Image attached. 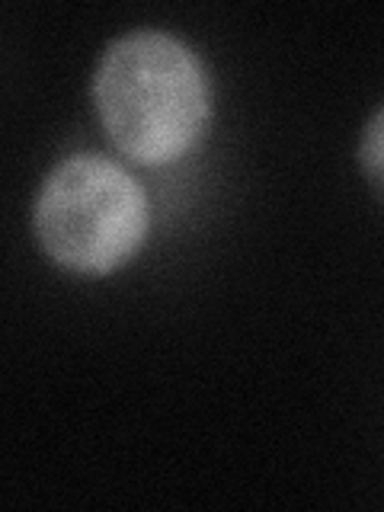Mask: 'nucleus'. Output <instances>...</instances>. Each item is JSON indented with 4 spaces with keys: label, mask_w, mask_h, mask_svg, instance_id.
I'll return each instance as SVG.
<instances>
[{
    "label": "nucleus",
    "mask_w": 384,
    "mask_h": 512,
    "mask_svg": "<svg viewBox=\"0 0 384 512\" xmlns=\"http://www.w3.org/2000/svg\"><path fill=\"white\" fill-rule=\"evenodd\" d=\"M151 208L141 183L116 160L74 154L45 176L36 237L52 260L80 276H109L141 250Z\"/></svg>",
    "instance_id": "2"
},
{
    "label": "nucleus",
    "mask_w": 384,
    "mask_h": 512,
    "mask_svg": "<svg viewBox=\"0 0 384 512\" xmlns=\"http://www.w3.org/2000/svg\"><path fill=\"white\" fill-rule=\"evenodd\" d=\"M103 132L141 167L192 151L208 125L212 90L199 55L164 29H135L112 42L93 74Z\"/></svg>",
    "instance_id": "1"
},
{
    "label": "nucleus",
    "mask_w": 384,
    "mask_h": 512,
    "mask_svg": "<svg viewBox=\"0 0 384 512\" xmlns=\"http://www.w3.org/2000/svg\"><path fill=\"white\" fill-rule=\"evenodd\" d=\"M359 164L365 180L375 186V192L384 199V106L368 119L362 141H359Z\"/></svg>",
    "instance_id": "3"
}]
</instances>
